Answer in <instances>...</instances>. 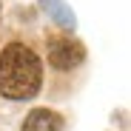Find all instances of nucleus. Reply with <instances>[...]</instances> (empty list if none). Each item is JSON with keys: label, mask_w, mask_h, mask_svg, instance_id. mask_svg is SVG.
Here are the masks:
<instances>
[{"label": "nucleus", "mask_w": 131, "mask_h": 131, "mask_svg": "<svg viewBox=\"0 0 131 131\" xmlns=\"http://www.w3.org/2000/svg\"><path fill=\"white\" fill-rule=\"evenodd\" d=\"M85 57V49L83 43L71 40V37H51L49 40V63L54 66L57 71H69V69H77Z\"/></svg>", "instance_id": "2"}, {"label": "nucleus", "mask_w": 131, "mask_h": 131, "mask_svg": "<svg viewBox=\"0 0 131 131\" xmlns=\"http://www.w3.org/2000/svg\"><path fill=\"white\" fill-rule=\"evenodd\" d=\"M43 6H46V12L57 20L60 26H66V29H74V12L63 3V0H43Z\"/></svg>", "instance_id": "4"}, {"label": "nucleus", "mask_w": 131, "mask_h": 131, "mask_svg": "<svg viewBox=\"0 0 131 131\" xmlns=\"http://www.w3.org/2000/svg\"><path fill=\"white\" fill-rule=\"evenodd\" d=\"M43 83V66L26 43H9L0 54V91L9 100H29Z\"/></svg>", "instance_id": "1"}, {"label": "nucleus", "mask_w": 131, "mask_h": 131, "mask_svg": "<svg viewBox=\"0 0 131 131\" xmlns=\"http://www.w3.org/2000/svg\"><path fill=\"white\" fill-rule=\"evenodd\" d=\"M23 131H63V117L49 108H34L23 123Z\"/></svg>", "instance_id": "3"}]
</instances>
